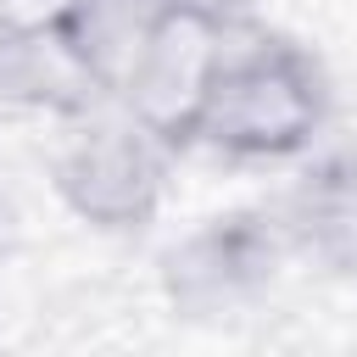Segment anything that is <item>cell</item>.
<instances>
[{
  "label": "cell",
  "instance_id": "6da1fadb",
  "mask_svg": "<svg viewBox=\"0 0 357 357\" xmlns=\"http://www.w3.org/2000/svg\"><path fill=\"white\" fill-rule=\"evenodd\" d=\"M329 128V78L284 33H229L195 145L229 162H290Z\"/></svg>",
  "mask_w": 357,
  "mask_h": 357
},
{
  "label": "cell",
  "instance_id": "7a4b0ae2",
  "mask_svg": "<svg viewBox=\"0 0 357 357\" xmlns=\"http://www.w3.org/2000/svg\"><path fill=\"white\" fill-rule=\"evenodd\" d=\"M167 156L173 145L156 139L139 117H128L117 100H95L61 117L50 151V190L78 223L100 234H139L162 212Z\"/></svg>",
  "mask_w": 357,
  "mask_h": 357
},
{
  "label": "cell",
  "instance_id": "3957f363",
  "mask_svg": "<svg viewBox=\"0 0 357 357\" xmlns=\"http://www.w3.org/2000/svg\"><path fill=\"white\" fill-rule=\"evenodd\" d=\"M284 262H296V257H290L279 212L273 206H229V212L201 218L162 251L156 284L173 312L212 324V318H234V312L257 307L279 284Z\"/></svg>",
  "mask_w": 357,
  "mask_h": 357
},
{
  "label": "cell",
  "instance_id": "277c9868",
  "mask_svg": "<svg viewBox=\"0 0 357 357\" xmlns=\"http://www.w3.org/2000/svg\"><path fill=\"white\" fill-rule=\"evenodd\" d=\"M234 28L240 22H218V17H201V11H184V6H162L151 33L139 39L134 61L123 67L112 100L128 117H139L156 139H167L173 151L195 145V123H201V106L212 95V78L223 67Z\"/></svg>",
  "mask_w": 357,
  "mask_h": 357
},
{
  "label": "cell",
  "instance_id": "5b68a950",
  "mask_svg": "<svg viewBox=\"0 0 357 357\" xmlns=\"http://www.w3.org/2000/svg\"><path fill=\"white\" fill-rule=\"evenodd\" d=\"M273 212L296 262L318 268L324 279L357 284V151L312 156L273 201Z\"/></svg>",
  "mask_w": 357,
  "mask_h": 357
},
{
  "label": "cell",
  "instance_id": "8992f818",
  "mask_svg": "<svg viewBox=\"0 0 357 357\" xmlns=\"http://www.w3.org/2000/svg\"><path fill=\"white\" fill-rule=\"evenodd\" d=\"M78 0H0V28L17 33H67Z\"/></svg>",
  "mask_w": 357,
  "mask_h": 357
},
{
  "label": "cell",
  "instance_id": "52a82bcc",
  "mask_svg": "<svg viewBox=\"0 0 357 357\" xmlns=\"http://www.w3.org/2000/svg\"><path fill=\"white\" fill-rule=\"evenodd\" d=\"M167 6H184V11H201V17H218V22H240L251 0H167Z\"/></svg>",
  "mask_w": 357,
  "mask_h": 357
},
{
  "label": "cell",
  "instance_id": "ba28073f",
  "mask_svg": "<svg viewBox=\"0 0 357 357\" xmlns=\"http://www.w3.org/2000/svg\"><path fill=\"white\" fill-rule=\"evenodd\" d=\"M11 234H17V212H11V201H6V190H0V257L11 251Z\"/></svg>",
  "mask_w": 357,
  "mask_h": 357
}]
</instances>
